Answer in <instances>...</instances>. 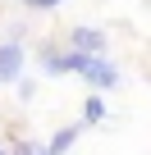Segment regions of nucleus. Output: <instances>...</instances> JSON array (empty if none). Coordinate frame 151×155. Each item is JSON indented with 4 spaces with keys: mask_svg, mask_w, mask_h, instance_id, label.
Returning <instances> with one entry per match:
<instances>
[{
    "mask_svg": "<svg viewBox=\"0 0 151 155\" xmlns=\"http://www.w3.org/2000/svg\"><path fill=\"white\" fill-rule=\"evenodd\" d=\"M78 78H87V82H92L96 91H110V87L119 82V68H115V64H110V59H105V55L96 50V55H87V59H83Z\"/></svg>",
    "mask_w": 151,
    "mask_h": 155,
    "instance_id": "nucleus-1",
    "label": "nucleus"
},
{
    "mask_svg": "<svg viewBox=\"0 0 151 155\" xmlns=\"http://www.w3.org/2000/svg\"><path fill=\"white\" fill-rule=\"evenodd\" d=\"M73 50H87V55L105 50V32H96V28H73Z\"/></svg>",
    "mask_w": 151,
    "mask_h": 155,
    "instance_id": "nucleus-3",
    "label": "nucleus"
},
{
    "mask_svg": "<svg viewBox=\"0 0 151 155\" xmlns=\"http://www.w3.org/2000/svg\"><path fill=\"white\" fill-rule=\"evenodd\" d=\"M83 119H87V123H101V119H105V101H101V96H87V105H83Z\"/></svg>",
    "mask_w": 151,
    "mask_h": 155,
    "instance_id": "nucleus-5",
    "label": "nucleus"
},
{
    "mask_svg": "<svg viewBox=\"0 0 151 155\" xmlns=\"http://www.w3.org/2000/svg\"><path fill=\"white\" fill-rule=\"evenodd\" d=\"M78 132H83L78 123H69V128H60V132H55V137L46 141V150H55V155H60V150H69L73 141H78Z\"/></svg>",
    "mask_w": 151,
    "mask_h": 155,
    "instance_id": "nucleus-4",
    "label": "nucleus"
},
{
    "mask_svg": "<svg viewBox=\"0 0 151 155\" xmlns=\"http://www.w3.org/2000/svg\"><path fill=\"white\" fill-rule=\"evenodd\" d=\"M19 68H23V46L19 41H5V46H0V82H14Z\"/></svg>",
    "mask_w": 151,
    "mask_h": 155,
    "instance_id": "nucleus-2",
    "label": "nucleus"
},
{
    "mask_svg": "<svg viewBox=\"0 0 151 155\" xmlns=\"http://www.w3.org/2000/svg\"><path fill=\"white\" fill-rule=\"evenodd\" d=\"M32 9H50V5H60V0H28Z\"/></svg>",
    "mask_w": 151,
    "mask_h": 155,
    "instance_id": "nucleus-6",
    "label": "nucleus"
}]
</instances>
